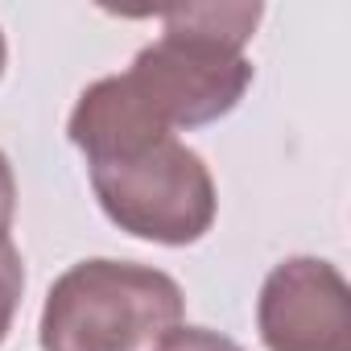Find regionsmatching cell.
<instances>
[{
  "label": "cell",
  "mask_w": 351,
  "mask_h": 351,
  "mask_svg": "<svg viewBox=\"0 0 351 351\" xmlns=\"http://www.w3.org/2000/svg\"><path fill=\"white\" fill-rule=\"evenodd\" d=\"M261 5H186L165 9V34L149 42L120 75L128 91L161 128H203L236 112L252 87V62L244 54Z\"/></svg>",
  "instance_id": "cell-1"
},
{
  "label": "cell",
  "mask_w": 351,
  "mask_h": 351,
  "mask_svg": "<svg viewBox=\"0 0 351 351\" xmlns=\"http://www.w3.org/2000/svg\"><path fill=\"white\" fill-rule=\"evenodd\" d=\"M182 322V285L136 261H79L46 293L42 351H136Z\"/></svg>",
  "instance_id": "cell-2"
},
{
  "label": "cell",
  "mask_w": 351,
  "mask_h": 351,
  "mask_svg": "<svg viewBox=\"0 0 351 351\" xmlns=\"http://www.w3.org/2000/svg\"><path fill=\"white\" fill-rule=\"evenodd\" d=\"M87 173L104 215L136 240L186 248L215 223V178L178 136H157L124 157L95 161Z\"/></svg>",
  "instance_id": "cell-3"
},
{
  "label": "cell",
  "mask_w": 351,
  "mask_h": 351,
  "mask_svg": "<svg viewBox=\"0 0 351 351\" xmlns=\"http://www.w3.org/2000/svg\"><path fill=\"white\" fill-rule=\"evenodd\" d=\"M256 326L269 351H351V289L330 261L289 256L261 285Z\"/></svg>",
  "instance_id": "cell-4"
},
{
  "label": "cell",
  "mask_w": 351,
  "mask_h": 351,
  "mask_svg": "<svg viewBox=\"0 0 351 351\" xmlns=\"http://www.w3.org/2000/svg\"><path fill=\"white\" fill-rule=\"evenodd\" d=\"M21 293H25V265H21V252L9 240V244H0V343L13 330Z\"/></svg>",
  "instance_id": "cell-5"
},
{
  "label": "cell",
  "mask_w": 351,
  "mask_h": 351,
  "mask_svg": "<svg viewBox=\"0 0 351 351\" xmlns=\"http://www.w3.org/2000/svg\"><path fill=\"white\" fill-rule=\"evenodd\" d=\"M153 351H244L236 339H228V335H219V330H207V326H169L157 343H153Z\"/></svg>",
  "instance_id": "cell-6"
},
{
  "label": "cell",
  "mask_w": 351,
  "mask_h": 351,
  "mask_svg": "<svg viewBox=\"0 0 351 351\" xmlns=\"http://www.w3.org/2000/svg\"><path fill=\"white\" fill-rule=\"evenodd\" d=\"M13 215H17V178H13L9 157L0 153V244H9Z\"/></svg>",
  "instance_id": "cell-7"
},
{
  "label": "cell",
  "mask_w": 351,
  "mask_h": 351,
  "mask_svg": "<svg viewBox=\"0 0 351 351\" xmlns=\"http://www.w3.org/2000/svg\"><path fill=\"white\" fill-rule=\"evenodd\" d=\"M5 62H9V46H5V34H0V75H5Z\"/></svg>",
  "instance_id": "cell-8"
}]
</instances>
